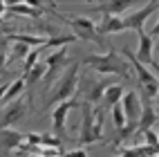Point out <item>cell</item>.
Returning <instances> with one entry per match:
<instances>
[{
  "label": "cell",
  "instance_id": "1",
  "mask_svg": "<svg viewBox=\"0 0 159 157\" xmlns=\"http://www.w3.org/2000/svg\"><path fill=\"white\" fill-rule=\"evenodd\" d=\"M79 70H81V63L72 61L67 65V70L63 72V74L54 81V85L47 90L49 97L45 99V108H52V106H58V103L67 101V99H74V94H76V83H79Z\"/></svg>",
  "mask_w": 159,
  "mask_h": 157
},
{
  "label": "cell",
  "instance_id": "2",
  "mask_svg": "<svg viewBox=\"0 0 159 157\" xmlns=\"http://www.w3.org/2000/svg\"><path fill=\"white\" fill-rule=\"evenodd\" d=\"M85 67L99 72V74H116L121 79L132 76V67L128 65V61L123 56H116V52H108V54H90L81 61Z\"/></svg>",
  "mask_w": 159,
  "mask_h": 157
},
{
  "label": "cell",
  "instance_id": "3",
  "mask_svg": "<svg viewBox=\"0 0 159 157\" xmlns=\"http://www.w3.org/2000/svg\"><path fill=\"white\" fill-rule=\"evenodd\" d=\"M112 85L108 79H97L94 74H79V83H76V94L83 99V103H88V106H97L101 103L103 99V92L105 88Z\"/></svg>",
  "mask_w": 159,
  "mask_h": 157
},
{
  "label": "cell",
  "instance_id": "4",
  "mask_svg": "<svg viewBox=\"0 0 159 157\" xmlns=\"http://www.w3.org/2000/svg\"><path fill=\"white\" fill-rule=\"evenodd\" d=\"M65 23L74 29V34H76V38H83V40H94L97 45H105V40L103 36L97 31V20H92L88 16H72L67 18Z\"/></svg>",
  "mask_w": 159,
  "mask_h": 157
},
{
  "label": "cell",
  "instance_id": "5",
  "mask_svg": "<svg viewBox=\"0 0 159 157\" xmlns=\"http://www.w3.org/2000/svg\"><path fill=\"white\" fill-rule=\"evenodd\" d=\"M45 65H47V72H45L43 81H45V90H49L52 85H54L56 76L63 72V67L70 65V58H67V47H58V49H54V52H52V54L45 58Z\"/></svg>",
  "mask_w": 159,
  "mask_h": 157
},
{
  "label": "cell",
  "instance_id": "6",
  "mask_svg": "<svg viewBox=\"0 0 159 157\" xmlns=\"http://www.w3.org/2000/svg\"><path fill=\"white\" fill-rule=\"evenodd\" d=\"M79 101L76 99H67L56 106V110H52V135L54 137H58L63 141V137H65V123H67V114L72 108H76Z\"/></svg>",
  "mask_w": 159,
  "mask_h": 157
},
{
  "label": "cell",
  "instance_id": "7",
  "mask_svg": "<svg viewBox=\"0 0 159 157\" xmlns=\"http://www.w3.org/2000/svg\"><path fill=\"white\" fill-rule=\"evenodd\" d=\"M27 101L25 99H16L11 103H7L2 114H0V128H11V126H18L20 121L25 119L27 114Z\"/></svg>",
  "mask_w": 159,
  "mask_h": 157
},
{
  "label": "cell",
  "instance_id": "8",
  "mask_svg": "<svg viewBox=\"0 0 159 157\" xmlns=\"http://www.w3.org/2000/svg\"><path fill=\"white\" fill-rule=\"evenodd\" d=\"M157 7H159L157 2H148L146 7L137 9V12H130V14L121 16L123 29H137V34H139V31H143V23H146V20L157 12Z\"/></svg>",
  "mask_w": 159,
  "mask_h": 157
},
{
  "label": "cell",
  "instance_id": "9",
  "mask_svg": "<svg viewBox=\"0 0 159 157\" xmlns=\"http://www.w3.org/2000/svg\"><path fill=\"white\" fill-rule=\"evenodd\" d=\"M121 110L125 114V123H134L139 121L141 117V108H143V103H141V97L137 94L134 90H128V92H123V97H121Z\"/></svg>",
  "mask_w": 159,
  "mask_h": 157
},
{
  "label": "cell",
  "instance_id": "10",
  "mask_svg": "<svg viewBox=\"0 0 159 157\" xmlns=\"http://www.w3.org/2000/svg\"><path fill=\"white\" fill-rule=\"evenodd\" d=\"M132 54L141 65H150L152 70H157V58H155V52H152V36L150 34L139 31V47Z\"/></svg>",
  "mask_w": 159,
  "mask_h": 157
},
{
  "label": "cell",
  "instance_id": "11",
  "mask_svg": "<svg viewBox=\"0 0 159 157\" xmlns=\"http://www.w3.org/2000/svg\"><path fill=\"white\" fill-rule=\"evenodd\" d=\"M81 108V132H79V146L94 144L92 139V121H94V110L88 103H79Z\"/></svg>",
  "mask_w": 159,
  "mask_h": 157
},
{
  "label": "cell",
  "instance_id": "12",
  "mask_svg": "<svg viewBox=\"0 0 159 157\" xmlns=\"http://www.w3.org/2000/svg\"><path fill=\"white\" fill-rule=\"evenodd\" d=\"M121 54H123V56H128L125 61H128V65L132 67V74H137V79H139V83H141V85H148V83H157V76H155V74H152V72L148 70L146 65H141V63L134 58L132 49L123 47V49H121Z\"/></svg>",
  "mask_w": 159,
  "mask_h": 157
},
{
  "label": "cell",
  "instance_id": "13",
  "mask_svg": "<svg viewBox=\"0 0 159 157\" xmlns=\"http://www.w3.org/2000/svg\"><path fill=\"white\" fill-rule=\"evenodd\" d=\"M130 9L128 0H116V2H101L97 7H92L94 14H103V16H121Z\"/></svg>",
  "mask_w": 159,
  "mask_h": 157
},
{
  "label": "cell",
  "instance_id": "14",
  "mask_svg": "<svg viewBox=\"0 0 159 157\" xmlns=\"http://www.w3.org/2000/svg\"><path fill=\"white\" fill-rule=\"evenodd\" d=\"M7 9H9L11 14L31 16V18H38V16H43V7H40L38 2H34V0H27V2H23V5H16V2H11V5H7Z\"/></svg>",
  "mask_w": 159,
  "mask_h": 157
},
{
  "label": "cell",
  "instance_id": "15",
  "mask_svg": "<svg viewBox=\"0 0 159 157\" xmlns=\"http://www.w3.org/2000/svg\"><path fill=\"white\" fill-rule=\"evenodd\" d=\"M123 92H125V88L119 85V83H112V85H108V88H105V92H103V99H101V103H103L101 108H103V110H110L112 106H116V103L121 101Z\"/></svg>",
  "mask_w": 159,
  "mask_h": 157
},
{
  "label": "cell",
  "instance_id": "16",
  "mask_svg": "<svg viewBox=\"0 0 159 157\" xmlns=\"http://www.w3.org/2000/svg\"><path fill=\"white\" fill-rule=\"evenodd\" d=\"M23 144V135L18 130H11V128H0V148L2 150H14Z\"/></svg>",
  "mask_w": 159,
  "mask_h": 157
},
{
  "label": "cell",
  "instance_id": "17",
  "mask_svg": "<svg viewBox=\"0 0 159 157\" xmlns=\"http://www.w3.org/2000/svg\"><path fill=\"white\" fill-rule=\"evenodd\" d=\"M97 31L103 34H119L123 31V23H121V16H103V20L97 23Z\"/></svg>",
  "mask_w": 159,
  "mask_h": 157
},
{
  "label": "cell",
  "instance_id": "18",
  "mask_svg": "<svg viewBox=\"0 0 159 157\" xmlns=\"http://www.w3.org/2000/svg\"><path fill=\"white\" fill-rule=\"evenodd\" d=\"M155 126H157V110L146 103V106L141 108V117H139V121H137V132L150 130V128H155Z\"/></svg>",
  "mask_w": 159,
  "mask_h": 157
},
{
  "label": "cell",
  "instance_id": "19",
  "mask_svg": "<svg viewBox=\"0 0 159 157\" xmlns=\"http://www.w3.org/2000/svg\"><path fill=\"white\" fill-rule=\"evenodd\" d=\"M45 72H47V65H45V61H38L34 67H31L27 74H23V81H25V90H31L36 85V83L45 76Z\"/></svg>",
  "mask_w": 159,
  "mask_h": 157
},
{
  "label": "cell",
  "instance_id": "20",
  "mask_svg": "<svg viewBox=\"0 0 159 157\" xmlns=\"http://www.w3.org/2000/svg\"><path fill=\"white\" fill-rule=\"evenodd\" d=\"M103 121H105V110L97 108V110H94V121H92V139H94V144H97V141H105Z\"/></svg>",
  "mask_w": 159,
  "mask_h": 157
},
{
  "label": "cell",
  "instance_id": "21",
  "mask_svg": "<svg viewBox=\"0 0 159 157\" xmlns=\"http://www.w3.org/2000/svg\"><path fill=\"white\" fill-rule=\"evenodd\" d=\"M20 92H25V81H23V76H20V79H14L11 83H9V88H7L5 97H2V106H7V103L20 99Z\"/></svg>",
  "mask_w": 159,
  "mask_h": 157
},
{
  "label": "cell",
  "instance_id": "22",
  "mask_svg": "<svg viewBox=\"0 0 159 157\" xmlns=\"http://www.w3.org/2000/svg\"><path fill=\"white\" fill-rule=\"evenodd\" d=\"M74 40H76V36H72V34H65V36H54V38H47L43 47H49V49H58V47H65V45L74 43ZM43 47H40V49H43Z\"/></svg>",
  "mask_w": 159,
  "mask_h": 157
},
{
  "label": "cell",
  "instance_id": "23",
  "mask_svg": "<svg viewBox=\"0 0 159 157\" xmlns=\"http://www.w3.org/2000/svg\"><path fill=\"white\" fill-rule=\"evenodd\" d=\"M38 56H40V49H38V47L29 49V54H27V56L23 58V72H25V74H27V72H29V70H31V67H34L36 63L40 61Z\"/></svg>",
  "mask_w": 159,
  "mask_h": 157
},
{
  "label": "cell",
  "instance_id": "24",
  "mask_svg": "<svg viewBox=\"0 0 159 157\" xmlns=\"http://www.w3.org/2000/svg\"><path fill=\"white\" fill-rule=\"evenodd\" d=\"M112 121H114V128L121 130L125 126V114L121 110V103H116V106H112Z\"/></svg>",
  "mask_w": 159,
  "mask_h": 157
},
{
  "label": "cell",
  "instance_id": "25",
  "mask_svg": "<svg viewBox=\"0 0 159 157\" xmlns=\"http://www.w3.org/2000/svg\"><path fill=\"white\" fill-rule=\"evenodd\" d=\"M38 146H43V148H61V139L54 137L52 132H45V135H40V144Z\"/></svg>",
  "mask_w": 159,
  "mask_h": 157
},
{
  "label": "cell",
  "instance_id": "26",
  "mask_svg": "<svg viewBox=\"0 0 159 157\" xmlns=\"http://www.w3.org/2000/svg\"><path fill=\"white\" fill-rule=\"evenodd\" d=\"M7 49H9V38H0V74L5 72L7 67Z\"/></svg>",
  "mask_w": 159,
  "mask_h": 157
},
{
  "label": "cell",
  "instance_id": "27",
  "mask_svg": "<svg viewBox=\"0 0 159 157\" xmlns=\"http://www.w3.org/2000/svg\"><path fill=\"white\" fill-rule=\"evenodd\" d=\"M139 135L143 137L146 146H155V148H157V130H155V128H150V130H143V132H139Z\"/></svg>",
  "mask_w": 159,
  "mask_h": 157
},
{
  "label": "cell",
  "instance_id": "28",
  "mask_svg": "<svg viewBox=\"0 0 159 157\" xmlns=\"http://www.w3.org/2000/svg\"><path fill=\"white\" fill-rule=\"evenodd\" d=\"M137 153H139V157H157V148L155 146H146V144L137 146Z\"/></svg>",
  "mask_w": 159,
  "mask_h": 157
},
{
  "label": "cell",
  "instance_id": "29",
  "mask_svg": "<svg viewBox=\"0 0 159 157\" xmlns=\"http://www.w3.org/2000/svg\"><path fill=\"white\" fill-rule=\"evenodd\" d=\"M141 90H143V94H146V99H157V92H159V88H157V83H148V85H141Z\"/></svg>",
  "mask_w": 159,
  "mask_h": 157
},
{
  "label": "cell",
  "instance_id": "30",
  "mask_svg": "<svg viewBox=\"0 0 159 157\" xmlns=\"http://www.w3.org/2000/svg\"><path fill=\"white\" fill-rule=\"evenodd\" d=\"M23 141L29 144V146H38V144H40V135H36V132H27V135H23Z\"/></svg>",
  "mask_w": 159,
  "mask_h": 157
},
{
  "label": "cell",
  "instance_id": "31",
  "mask_svg": "<svg viewBox=\"0 0 159 157\" xmlns=\"http://www.w3.org/2000/svg\"><path fill=\"white\" fill-rule=\"evenodd\" d=\"M119 157H139V153H137V146H128V148H121V150H119Z\"/></svg>",
  "mask_w": 159,
  "mask_h": 157
},
{
  "label": "cell",
  "instance_id": "32",
  "mask_svg": "<svg viewBox=\"0 0 159 157\" xmlns=\"http://www.w3.org/2000/svg\"><path fill=\"white\" fill-rule=\"evenodd\" d=\"M63 157H88V150H85V148H76V150L63 153Z\"/></svg>",
  "mask_w": 159,
  "mask_h": 157
},
{
  "label": "cell",
  "instance_id": "33",
  "mask_svg": "<svg viewBox=\"0 0 159 157\" xmlns=\"http://www.w3.org/2000/svg\"><path fill=\"white\" fill-rule=\"evenodd\" d=\"M9 83H11V81L0 83V108H2V97H5V92H7V88H9Z\"/></svg>",
  "mask_w": 159,
  "mask_h": 157
},
{
  "label": "cell",
  "instance_id": "34",
  "mask_svg": "<svg viewBox=\"0 0 159 157\" xmlns=\"http://www.w3.org/2000/svg\"><path fill=\"white\" fill-rule=\"evenodd\" d=\"M5 12H7V5H5V2H0V23H2V16H5Z\"/></svg>",
  "mask_w": 159,
  "mask_h": 157
},
{
  "label": "cell",
  "instance_id": "35",
  "mask_svg": "<svg viewBox=\"0 0 159 157\" xmlns=\"http://www.w3.org/2000/svg\"><path fill=\"white\" fill-rule=\"evenodd\" d=\"M0 31H2V29H0Z\"/></svg>",
  "mask_w": 159,
  "mask_h": 157
}]
</instances>
